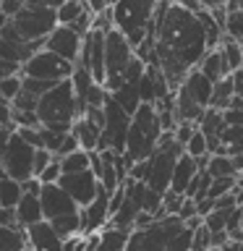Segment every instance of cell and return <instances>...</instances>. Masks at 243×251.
Instances as JSON below:
<instances>
[{"instance_id":"6da1fadb","label":"cell","mask_w":243,"mask_h":251,"mask_svg":"<svg viewBox=\"0 0 243 251\" xmlns=\"http://www.w3.org/2000/svg\"><path fill=\"white\" fill-rule=\"evenodd\" d=\"M149 34L157 39L160 68L175 94L183 86L186 76L207 58V34L201 19L191 13L183 3H157Z\"/></svg>"},{"instance_id":"7a4b0ae2","label":"cell","mask_w":243,"mask_h":251,"mask_svg":"<svg viewBox=\"0 0 243 251\" xmlns=\"http://www.w3.org/2000/svg\"><path fill=\"white\" fill-rule=\"evenodd\" d=\"M37 115L42 121V128L58 131V133H71L73 123L81 118L78 113V102H76V92L71 81L58 84L52 92H47L42 100H39Z\"/></svg>"},{"instance_id":"3957f363","label":"cell","mask_w":243,"mask_h":251,"mask_svg":"<svg viewBox=\"0 0 243 251\" xmlns=\"http://www.w3.org/2000/svg\"><path fill=\"white\" fill-rule=\"evenodd\" d=\"M162 123H160V115H157V107L154 105H141L133 115V123H131V133H128V144H125V157L136 165V162H144L154 154L157 149V141L162 136Z\"/></svg>"},{"instance_id":"277c9868","label":"cell","mask_w":243,"mask_h":251,"mask_svg":"<svg viewBox=\"0 0 243 251\" xmlns=\"http://www.w3.org/2000/svg\"><path fill=\"white\" fill-rule=\"evenodd\" d=\"M154 8H157L154 0H121V3H113V24L131 42L133 50L149 37Z\"/></svg>"},{"instance_id":"5b68a950","label":"cell","mask_w":243,"mask_h":251,"mask_svg":"<svg viewBox=\"0 0 243 251\" xmlns=\"http://www.w3.org/2000/svg\"><path fill=\"white\" fill-rule=\"evenodd\" d=\"M58 5L52 0H29L26 8L13 19L16 31L26 39V42H37V39H47L58 24Z\"/></svg>"},{"instance_id":"8992f818","label":"cell","mask_w":243,"mask_h":251,"mask_svg":"<svg viewBox=\"0 0 243 251\" xmlns=\"http://www.w3.org/2000/svg\"><path fill=\"white\" fill-rule=\"evenodd\" d=\"M183 230H186V223L180 217L154 220V225L131 233L128 251H170L175 238Z\"/></svg>"},{"instance_id":"52a82bcc","label":"cell","mask_w":243,"mask_h":251,"mask_svg":"<svg viewBox=\"0 0 243 251\" xmlns=\"http://www.w3.org/2000/svg\"><path fill=\"white\" fill-rule=\"evenodd\" d=\"M133 118L118 105L113 97H107L105 102V128H102V144L99 152H118L125 154V144H128V133H131Z\"/></svg>"},{"instance_id":"ba28073f","label":"cell","mask_w":243,"mask_h":251,"mask_svg":"<svg viewBox=\"0 0 243 251\" xmlns=\"http://www.w3.org/2000/svg\"><path fill=\"white\" fill-rule=\"evenodd\" d=\"M73 71H76L73 63L58 58V55L50 52V50H42V52H37L34 58L21 68V76L24 78H39V81L60 84V81H71Z\"/></svg>"},{"instance_id":"9c48e42d","label":"cell","mask_w":243,"mask_h":251,"mask_svg":"<svg viewBox=\"0 0 243 251\" xmlns=\"http://www.w3.org/2000/svg\"><path fill=\"white\" fill-rule=\"evenodd\" d=\"M34 154L37 149L29 147L19 133H13L11 144H8L3 154V168L8 173V178L19 180V183H26V180L34 178Z\"/></svg>"},{"instance_id":"30bf717a","label":"cell","mask_w":243,"mask_h":251,"mask_svg":"<svg viewBox=\"0 0 243 251\" xmlns=\"http://www.w3.org/2000/svg\"><path fill=\"white\" fill-rule=\"evenodd\" d=\"M105 45H107V34L99 29H92L84 37V47H81V58L76 66L86 68L94 76V81L105 86Z\"/></svg>"},{"instance_id":"8fae6325","label":"cell","mask_w":243,"mask_h":251,"mask_svg":"<svg viewBox=\"0 0 243 251\" xmlns=\"http://www.w3.org/2000/svg\"><path fill=\"white\" fill-rule=\"evenodd\" d=\"M58 186H60L63 191H66L81 209L89 207V204L97 199V194H99V180H97V176H94L92 170L78 173V176H63Z\"/></svg>"},{"instance_id":"7c38bea8","label":"cell","mask_w":243,"mask_h":251,"mask_svg":"<svg viewBox=\"0 0 243 251\" xmlns=\"http://www.w3.org/2000/svg\"><path fill=\"white\" fill-rule=\"evenodd\" d=\"M81 47H84V37H78L71 26H58L50 37H47L45 50H50V52L58 55V58L76 66L78 58H81Z\"/></svg>"},{"instance_id":"4fadbf2b","label":"cell","mask_w":243,"mask_h":251,"mask_svg":"<svg viewBox=\"0 0 243 251\" xmlns=\"http://www.w3.org/2000/svg\"><path fill=\"white\" fill-rule=\"evenodd\" d=\"M39 201H42V212H45V220L47 223H52V220L58 217H66V215H76V212H81V207L71 199V196L63 191V188L55 183V186H45L42 188V196H39Z\"/></svg>"},{"instance_id":"5bb4252c","label":"cell","mask_w":243,"mask_h":251,"mask_svg":"<svg viewBox=\"0 0 243 251\" xmlns=\"http://www.w3.org/2000/svg\"><path fill=\"white\" fill-rule=\"evenodd\" d=\"M26 235H29V249L31 251H60L63 249V238L47 220L26 227Z\"/></svg>"},{"instance_id":"9a60e30c","label":"cell","mask_w":243,"mask_h":251,"mask_svg":"<svg viewBox=\"0 0 243 251\" xmlns=\"http://www.w3.org/2000/svg\"><path fill=\"white\" fill-rule=\"evenodd\" d=\"M199 162L194 160V157H188V154H183L178 160V165H175V173H172V183H170V191L172 194H178V196H186L188 194V188H191V183H194V178L199 176Z\"/></svg>"},{"instance_id":"2e32d148","label":"cell","mask_w":243,"mask_h":251,"mask_svg":"<svg viewBox=\"0 0 243 251\" xmlns=\"http://www.w3.org/2000/svg\"><path fill=\"white\" fill-rule=\"evenodd\" d=\"M175 115H178V123H196L199 126L207 115V107H201L191 94H188L183 86L175 92Z\"/></svg>"},{"instance_id":"e0dca14e","label":"cell","mask_w":243,"mask_h":251,"mask_svg":"<svg viewBox=\"0 0 243 251\" xmlns=\"http://www.w3.org/2000/svg\"><path fill=\"white\" fill-rule=\"evenodd\" d=\"M183 89H186L188 94H191V97H194L196 102H199L201 107H207V110H209V105H212V94H215V84H212V81L201 74L199 68H194L191 74L186 76Z\"/></svg>"},{"instance_id":"ac0fdd59","label":"cell","mask_w":243,"mask_h":251,"mask_svg":"<svg viewBox=\"0 0 243 251\" xmlns=\"http://www.w3.org/2000/svg\"><path fill=\"white\" fill-rule=\"evenodd\" d=\"M71 133H73V139L78 141V147L84 149V152H99V144H102V128L99 126L89 123L86 118H78V121L73 123V128H71Z\"/></svg>"},{"instance_id":"d6986e66","label":"cell","mask_w":243,"mask_h":251,"mask_svg":"<svg viewBox=\"0 0 243 251\" xmlns=\"http://www.w3.org/2000/svg\"><path fill=\"white\" fill-rule=\"evenodd\" d=\"M16 217H19L21 227H31V225L42 223L45 212H42V201H39V196L24 194V199L19 201V207H16Z\"/></svg>"},{"instance_id":"ffe728a7","label":"cell","mask_w":243,"mask_h":251,"mask_svg":"<svg viewBox=\"0 0 243 251\" xmlns=\"http://www.w3.org/2000/svg\"><path fill=\"white\" fill-rule=\"evenodd\" d=\"M199 71L209 78L212 84H219V81H225V78L230 76V68H227V63H225L222 50H212V52H207V58L199 63Z\"/></svg>"},{"instance_id":"44dd1931","label":"cell","mask_w":243,"mask_h":251,"mask_svg":"<svg viewBox=\"0 0 243 251\" xmlns=\"http://www.w3.org/2000/svg\"><path fill=\"white\" fill-rule=\"evenodd\" d=\"M71 84H73V92H76V102H78V113H86V105H89V94H92V86L97 84L94 76L89 74L86 68L76 66L73 76H71Z\"/></svg>"},{"instance_id":"7402d4cb","label":"cell","mask_w":243,"mask_h":251,"mask_svg":"<svg viewBox=\"0 0 243 251\" xmlns=\"http://www.w3.org/2000/svg\"><path fill=\"white\" fill-rule=\"evenodd\" d=\"M0 251H29L26 227L21 225L0 227Z\"/></svg>"},{"instance_id":"603a6c76","label":"cell","mask_w":243,"mask_h":251,"mask_svg":"<svg viewBox=\"0 0 243 251\" xmlns=\"http://www.w3.org/2000/svg\"><path fill=\"white\" fill-rule=\"evenodd\" d=\"M128 241H131V233L128 230H121V227L107 225L105 230L99 233L97 251H128Z\"/></svg>"},{"instance_id":"cb8c5ba5","label":"cell","mask_w":243,"mask_h":251,"mask_svg":"<svg viewBox=\"0 0 243 251\" xmlns=\"http://www.w3.org/2000/svg\"><path fill=\"white\" fill-rule=\"evenodd\" d=\"M24 199V186L13 178H0V207L3 209H16L19 201Z\"/></svg>"},{"instance_id":"d4e9b609","label":"cell","mask_w":243,"mask_h":251,"mask_svg":"<svg viewBox=\"0 0 243 251\" xmlns=\"http://www.w3.org/2000/svg\"><path fill=\"white\" fill-rule=\"evenodd\" d=\"M235 100V86H233V78L227 76L225 81L215 84V94H212V110H219V113H225V110H230Z\"/></svg>"},{"instance_id":"484cf974","label":"cell","mask_w":243,"mask_h":251,"mask_svg":"<svg viewBox=\"0 0 243 251\" xmlns=\"http://www.w3.org/2000/svg\"><path fill=\"white\" fill-rule=\"evenodd\" d=\"M60 168H63V176H78V173H86V170H92V154L84 152V149H78V152L63 157Z\"/></svg>"},{"instance_id":"4316f807","label":"cell","mask_w":243,"mask_h":251,"mask_svg":"<svg viewBox=\"0 0 243 251\" xmlns=\"http://www.w3.org/2000/svg\"><path fill=\"white\" fill-rule=\"evenodd\" d=\"M84 11H86V3H81V0H63L58 5V24L60 26H73L84 16Z\"/></svg>"},{"instance_id":"83f0119b","label":"cell","mask_w":243,"mask_h":251,"mask_svg":"<svg viewBox=\"0 0 243 251\" xmlns=\"http://www.w3.org/2000/svg\"><path fill=\"white\" fill-rule=\"evenodd\" d=\"M207 173L215 180H219V178H238L235 176V168H233V157H225V154H209Z\"/></svg>"},{"instance_id":"f1b7e54d","label":"cell","mask_w":243,"mask_h":251,"mask_svg":"<svg viewBox=\"0 0 243 251\" xmlns=\"http://www.w3.org/2000/svg\"><path fill=\"white\" fill-rule=\"evenodd\" d=\"M222 55H225V63H227V68H230V76L235 74L238 68H243V45L241 42H235V39L230 37H225V42H222Z\"/></svg>"},{"instance_id":"f546056e","label":"cell","mask_w":243,"mask_h":251,"mask_svg":"<svg viewBox=\"0 0 243 251\" xmlns=\"http://www.w3.org/2000/svg\"><path fill=\"white\" fill-rule=\"evenodd\" d=\"M230 212L233 209H215L209 217H204V227L217 235V233H227V220H230Z\"/></svg>"},{"instance_id":"4dcf8cb0","label":"cell","mask_w":243,"mask_h":251,"mask_svg":"<svg viewBox=\"0 0 243 251\" xmlns=\"http://www.w3.org/2000/svg\"><path fill=\"white\" fill-rule=\"evenodd\" d=\"M183 152L188 157H194V160H204V157H209V144H207V136L201 133V128L196 131V136L183 147Z\"/></svg>"},{"instance_id":"1f68e13d","label":"cell","mask_w":243,"mask_h":251,"mask_svg":"<svg viewBox=\"0 0 243 251\" xmlns=\"http://www.w3.org/2000/svg\"><path fill=\"white\" fill-rule=\"evenodd\" d=\"M24 92V76H11L5 81H0V97L5 102H13Z\"/></svg>"},{"instance_id":"d6a6232c","label":"cell","mask_w":243,"mask_h":251,"mask_svg":"<svg viewBox=\"0 0 243 251\" xmlns=\"http://www.w3.org/2000/svg\"><path fill=\"white\" fill-rule=\"evenodd\" d=\"M225 37L235 39V42H243V11H238V13H227Z\"/></svg>"},{"instance_id":"836d02e7","label":"cell","mask_w":243,"mask_h":251,"mask_svg":"<svg viewBox=\"0 0 243 251\" xmlns=\"http://www.w3.org/2000/svg\"><path fill=\"white\" fill-rule=\"evenodd\" d=\"M11 107H13V110H21V113H37L39 97H34V94H29V92H21L19 97L11 102Z\"/></svg>"},{"instance_id":"e575fe53","label":"cell","mask_w":243,"mask_h":251,"mask_svg":"<svg viewBox=\"0 0 243 251\" xmlns=\"http://www.w3.org/2000/svg\"><path fill=\"white\" fill-rule=\"evenodd\" d=\"M212 233L207 227H199V230H194V243H191V251H212Z\"/></svg>"},{"instance_id":"d590c367","label":"cell","mask_w":243,"mask_h":251,"mask_svg":"<svg viewBox=\"0 0 243 251\" xmlns=\"http://www.w3.org/2000/svg\"><path fill=\"white\" fill-rule=\"evenodd\" d=\"M196 131H199V126H196V123H178L172 133H175V141H178V144H180V147H186L188 141L196 136Z\"/></svg>"},{"instance_id":"8d00e7d4","label":"cell","mask_w":243,"mask_h":251,"mask_svg":"<svg viewBox=\"0 0 243 251\" xmlns=\"http://www.w3.org/2000/svg\"><path fill=\"white\" fill-rule=\"evenodd\" d=\"M55 160H58V157H52V152H47V149H37V154H34V178L42 176V173L50 168Z\"/></svg>"},{"instance_id":"74e56055","label":"cell","mask_w":243,"mask_h":251,"mask_svg":"<svg viewBox=\"0 0 243 251\" xmlns=\"http://www.w3.org/2000/svg\"><path fill=\"white\" fill-rule=\"evenodd\" d=\"M19 136L26 141L29 147H34V149H45V139H42V128H19L16 131Z\"/></svg>"},{"instance_id":"f35d334b","label":"cell","mask_w":243,"mask_h":251,"mask_svg":"<svg viewBox=\"0 0 243 251\" xmlns=\"http://www.w3.org/2000/svg\"><path fill=\"white\" fill-rule=\"evenodd\" d=\"M60 178H63V168H60V160H55L50 168H47L42 176H39V180H42V186H55V183H60Z\"/></svg>"},{"instance_id":"ab89813d","label":"cell","mask_w":243,"mask_h":251,"mask_svg":"<svg viewBox=\"0 0 243 251\" xmlns=\"http://www.w3.org/2000/svg\"><path fill=\"white\" fill-rule=\"evenodd\" d=\"M24 8H26V3H24V0H0V11H3L11 21L24 11Z\"/></svg>"},{"instance_id":"60d3db41","label":"cell","mask_w":243,"mask_h":251,"mask_svg":"<svg viewBox=\"0 0 243 251\" xmlns=\"http://www.w3.org/2000/svg\"><path fill=\"white\" fill-rule=\"evenodd\" d=\"M178 217L183 220V223H191L194 217H199V212H196V201H194V199H188V196H186V201H183V207H180Z\"/></svg>"},{"instance_id":"b9f144b4","label":"cell","mask_w":243,"mask_h":251,"mask_svg":"<svg viewBox=\"0 0 243 251\" xmlns=\"http://www.w3.org/2000/svg\"><path fill=\"white\" fill-rule=\"evenodd\" d=\"M11 123H13V107H11V102H5L0 97V128H8Z\"/></svg>"},{"instance_id":"7bdbcfd3","label":"cell","mask_w":243,"mask_h":251,"mask_svg":"<svg viewBox=\"0 0 243 251\" xmlns=\"http://www.w3.org/2000/svg\"><path fill=\"white\" fill-rule=\"evenodd\" d=\"M11 76H21V66H13V63L0 58V81H5V78H11Z\"/></svg>"},{"instance_id":"ee69618b","label":"cell","mask_w":243,"mask_h":251,"mask_svg":"<svg viewBox=\"0 0 243 251\" xmlns=\"http://www.w3.org/2000/svg\"><path fill=\"white\" fill-rule=\"evenodd\" d=\"M24 186V194H31V196H42V180L39 178H31V180H26V183H21Z\"/></svg>"},{"instance_id":"f6af8a7d","label":"cell","mask_w":243,"mask_h":251,"mask_svg":"<svg viewBox=\"0 0 243 251\" xmlns=\"http://www.w3.org/2000/svg\"><path fill=\"white\" fill-rule=\"evenodd\" d=\"M238 207V199H235V194H227V196H219L215 201V209H235Z\"/></svg>"},{"instance_id":"bcb514c9","label":"cell","mask_w":243,"mask_h":251,"mask_svg":"<svg viewBox=\"0 0 243 251\" xmlns=\"http://www.w3.org/2000/svg\"><path fill=\"white\" fill-rule=\"evenodd\" d=\"M225 123L227 126H243V113L241 110H225Z\"/></svg>"},{"instance_id":"7dc6e473","label":"cell","mask_w":243,"mask_h":251,"mask_svg":"<svg viewBox=\"0 0 243 251\" xmlns=\"http://www.w3.org/2000/svg\"><path fill=\"white\" fill-rule=\"evenodd\" d=\"M230 78H233V86H235V97H243V68H238Z\"/></svg>"},{"instance_id":"c3c4849f","label":"cell","mask_w":243,"mask_h":251,"mask_svg":"<svg viewBox=\"0 0 243 251\" xmlns=\"http://www.w3.org/2000/svg\"><path fill=\"white\" fill-rule=\"evenodd\" d=\"M233 168H235V176H243V152L233 157Z\"/></svg>"},{"instance_id":"681fc988","label":"cell","mask_w":243,"mask_h":251,"mask_svg":"<svg viewBox=\"0 0 243 251\" xmlns=\"http://www.w3.org/2000/svg\"><path fill=\"white\" fill-rule=\"evenodd\" d=\"M8 24H11V19H8V16H5L3 11H0V31H3V29L8 26Z\"/></svg>"},{"instance_id":"f907efd6","label":"cell","mask_w":243,"mask_h":251,"mask_svg":"<svg viewBox=\"0 0 243 251\" xmlns=\"http://www.w3.org/2000/svg\"><path fill=\"white\" fill-rule=\"evenodd\" d=\"M238 188H243V176H238Z\"/></svg>"},{"instance_id":"816d5d0a","label":"cell","mask_w":243,"mask_h":251,"mask_svg":"<svg viewBox=\"0 0 243 251\" xmlns=\"http://www.w3.org/2000/svg\"><path fill=\"white\" fill-rule=\"evenodd\" d=\"M235 251H243V243H238V246H235Z\"/></svg>"},{"instance_id":"f5cc1de1","label":"cell","mask_w":243,"mask_h":251,"mask_svg":"<svg viewBox=\"0 0 243 251\" xmlns=\"http://www.w3.org/2000/svg\"><path fill=\"white\" fill-rule=\"evenodd\" d=\"M241 209H243V207H241ZM241 227H243V217H241Z\"/></svg>"},{"instance_id":"db71d44e","label":"cell","mask_w":243,"mask_h":251,"mask_svg":"<svg viewBox=\"0 0 243 251\" xmlns=\"http://www.w3.org/2000/svg\"><path fill=\"white\" fill-rule=\"evenodd\" d=\"M212 251H219V249H212Z\"/></svg>"}]
</instances>
